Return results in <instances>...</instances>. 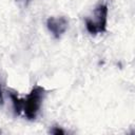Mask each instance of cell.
Wrapping results in <instances>:
<instances>
[{"mask_svg":"<svg viewBox=\"0 0 135 135\" xmlns=\"http://www.w3.org/2000/svg\"><path fill=\"white\" fill-rule=\"evenodd\" d=\"M46 91L43 86L36 84L32 88L31 92L22 98V114L28 120L36 119L38 113L40 112L43 99L45 97Z\"/></svg>","mask_w":135,"mask_h":135,"instance_id":"1","label":"cell"},{"mask_svg":"<svg viewBox=\"0 0 135 135\" xmlns=\"http://www.w3.org/2000/svg\"><path fill=\"white\" fill-rule=\"evenodd\" d=\"M108 6L104 3L98 4L93 13L84 19L85 28L91 35L104 33L108 27Z\"/></svg>","mask_w":135,"mask_h":135,"instance_id":"2","label":"cell"},{"mask_svg":"<svg viewBox=\"0 0 135 135\" xmlns=\"http://www.w3.org/2000/svg\"><path fill=\"white\" fill-rule=\"evenodd\" d=\"M69 21L65 17H49L46 27L55 38H60L68 30Z\"/></svg>","mask_w":135,"mask_h":135,"instance_id":"3","label":"cell"},{"mask_svg":"<svg viewBox=\"0 0 135 135\" xmlns=\"http://www.w3.org/2000/svg\"><path fill=\"white\" fill-rule=\"evenodd\" d=\"M9 97H11L15 113L17 115H20L22 112V98H20L16 93H9Z\"/></svg>","mask_w":135,"mask_h":135,"instance_id":"4","label":"cell"},{"mask_svg":"<svg viewBox=\"0 0 135 135\" xmlns=\"http://www.w3.org/2000/svg\"><path fill=\"white\" fill-rule=\"evenodd\" d=\"M51 133H52V134H56V135H58V134H64L65 132H64L61 128H59V127H54V128L51 130Z\"/></svg>","mask_w":135,"mask_h":135,"instance_id":"5","label":"cell"},{"mask_svg":"<svg viewBox=\"0 0 135 135\" xmlns=\"http://www.w3.org/2000/svg\"><path fill=\"white\" fill-rule=\"evenodd\" d=\"M3 103V95H2V90H1V86H0V105Z\"/></svg>","mask_w":135,"mask_h":135,"instance_id":"6","label":"cell"}]
</instances>
